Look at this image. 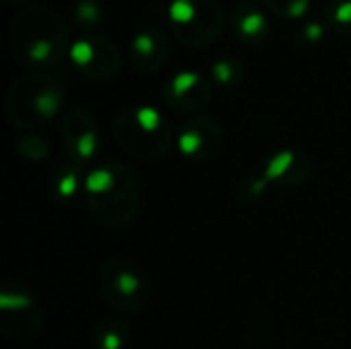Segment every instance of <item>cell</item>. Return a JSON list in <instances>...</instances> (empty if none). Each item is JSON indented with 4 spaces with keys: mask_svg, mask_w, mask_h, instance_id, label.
I'll list each match as a JSON object with an SVG mask.
<instances>
[{
    "mask_svg": "<svg viewBox=\"0 0 351 349\" xmlns=\"http://www.w3.org/2000/svg\"><path fill=\"white\" fill-rule=\"evenodd\" d=\"M82 200L101 224L121 228L140 214L142 181L123 163H103L86 173Z\"/></svg>",
    "mask_w": 351,
    "mask_h": 349,
    "instance_id": "6da1fadb",
    "label": "cell"
},
{
    "mask_svg": "<svg viewBox=\"0 0 351 349\" xmlns=\"http://www.w3.org/2000/svg\"><path fill=\"white\" fill-rule=\"evenodd\" d=\"M119 146L138 160H158L171 150V134L154 107H136L115 123Z\"/></svg>",
    "mask_w": 351,
    "mask_h": 349,
    "instance_id": "7a4b0ae2",
    "label": "cell"
},
{
    "mask_svg": "<svg viewBox=\"0 0 351 349\" xmlns=\"http://www.w3.org/2000/svg\"><path fill=\"white\" fill-rule=\"evenodd\" d=\"M99 292L117 313L138 315L152 298L148 276L128 259H107L99 267Z\"/></svg>",
    "mask_w": 351,
    "mask_h": 349,
    "instance_id": "3957f363",
    "label": "cell"
},
{
    "mask_svg": "<svg viewBox=\"0 0 351 349\" xmlns=\"http://www.w3.org/2000/svg\"><path fill=\"white\" fill-rule=\"evenodd\" d=\"M0 329L4 335L27 341L41 333L43 311L35 296L19 282H4L0 290Z\"/></svg>",
    "mask_w": 351,
    "mask_h": 349,
    "instance_id": "277c9868",
    "label": "cell"
},
{
    "mask_svg": "<svg viewBox=\"0 0 351 349\" xmlns=\"http://www.w3.org/2000/svg\"><path fill=\"white\" fill-rule=\"evenodd\" d=\"M64 144L68 160L76 167H88L99 150V130L93 119L82 113H72L64 121Z\"/></svg>",
    "mask_w": 351,
    "mask_h": 349,
    "instance_id": "5b68a950",
    "label": "cell"
},
{
    "mask_svg": "<svg viewBox=\"0 0 351 349\" xmlns=\"http://www.w3.org/2000/svg\"><path fill=\"white\" fill-rule=\"evenodd\" d=\"M177 146L181 154L189 158L191 163H206L218 154L222 146V132L218 130L216 123L208 119L189 121L179 132Z\"/></svg>",
    "mask_w": 351,
    "mask_h": 349,
    "instance_id": "8992f818",
    "label": "cell"
},
{
    "mask_svg": "<svg viewBox=\"0 0 351 349\" xmlns=\"http://www.w3.org/2000/svg\"><path fill=\"white\" fill-rule=\"evenodd\" d=\"M311 173H313V163L306 154L296 150H282L267 160L261 179L265 187L269 183L282 187H294V185H302L311 177Z\"/></svg>",
    "mask_w": 351,
    "mask_h": 349,
    "instance_id": "52a82bcc",
    "label": "cell"
},
{
    "mask_svg": "<svg viewBox=\"0 0 351 349\" xmlns=\"http://www.w3.org/2000/svg\"><path fill=\"white\" fill-rule=\"evenodd\" d=\"M84 177L86 175H82V169L76 167L74 163H70V160L62 163L53 171V177L49 183V191H51L53 200L56 202H72L78 193L84 191Z\"/></svg>",
    "mask_w": 351,
    "mask_h": 349,
    "instance_id": "ba28073f",
    "label": "cell"
},
{
    "mask_svg": "<svg viewBox=\"0 0 351 349\" xmlns=\"http://www.w3.org/2000/svg\"><path fill=\"white\" fill-rule=\"evenodd\" d=\"M90 341L97 349H123L130 341V325L121 317H105L93 327Z\"/></svg>",
    "mask_w": 351,
    "mask_h": 349,
    "instance_id": "9c48e42d",
    "label": "cell"
},
{
    "mask_svg": "<svg viewBox=\"0 0 351 349\" xmlns=\"http://www.w3.org/2000/svg\"><path fill=\"white\" fill-rule=\"evenodd\" d=\"M197 84H199V76L195 72H179L171 80V95L175 99H185L193 88H197Z\"/></svg>",
    "mask_w": 351,
    "mask_h": 349,
    "instance_id": "30bf717a",
    "label": "cell"
},
{
    "mask_svg": "<svg viewBox=\"0 0 351 349\" xmlns=\"http://www.w3.org/2000/svg\"><path fill=\"white\" fill-rule=\"evenodd\" d=\"M195 14V8L189 0H173V4L169 6V16L175 23H189Z\"/></svg>",
    "mask_w": 351,
    "mask_h": 349,
    "instance_id": "8fae6325",
    "label": "cell"
},
{
    "mask_svg": "<svg viewBox=\"0 0 351 349\" xmlns=\"http://www.w3.org/2000/svg\"><path fill=\"white\" fill-rule=\"evenodd\" d=\"M70 58L76 66H86L93 62L95 58V47L88 43V41H76L72 47H70Z\"/></svg>",
    "mask_w": 351,
    "mask_h": 349,
    "instance_id": "7c38bea8",
    "label": "cell"
},
{
    "mask_svg": "<svg viewBox=\"0 0 351 349\" xmlns=\"http://www.w3.org/2000/svg\"><path fill=\"white\" fill-rule=\"evenodd\" d=\"M265 27V19L259 12H251L241 21V31L245 35H257Z\"/></svg>",
    "mask_w": 351,
    "mask_h": 349,
    "instance_id": "4fadbf2b",
    "label": "cell"
},
{
    "mask_svg": "<svg viewBox=\"0 0 351 349\" xmlns=\"http://www.w3.org/2000/svg\"><path fill=\"white\" fill-rule=\"evenodd\" d=\"M51 53V43L47 39H35L29 47V58L33 62H45Z\"/></svg>",
    "mask_w": 351,
    "mask_h": 349,
    "instance_id": "5bb4252c",
    "label": "cell"
},
{
    "mask_svg": "<svg viewBox=\"0 0 351 349\" xmlns=\"http://www.w3.org/2000/svg\"><path fill=\"white\" fill-rule=\"evenodd\" d=\"M132 45H134V49H136L140 56H150V53L154 51V39H152V35H148V33L136 35Z\"/></svg>",
    "mask_w": 351,
    "mask_h": 349,
    "instance_id": "9a60e30c",
    "label": "cell"
},
{
    "mask_svg": "<svg viewBox=\"0 0 351 349\" xmlns=\"http://www.w3.org/2000/svg\"><path fill=\"white\" fill-rule=\"evenodd\" d=\"M212 74H214V78L220 84H228L230 78H232V66H230V62H218V64H214Z\"/></svg>",
    "mask_w": 351,
    "mask_h": 349,
    "instance_id": "2e32d148",
    "label": "cell"
},
{
    "mask_svg": "<svg viewBox=\"0 0 351 349\" xmlns=\"http://www.w3.org/2000/svg\"><path fill=\"white\" fill-rule=\"evenodd\" d=\"M78 16L84 19V21H95L99 16V6L90 0H82L78 4Z\"/></svg>",
    "mask_w": 351,
    "mask_h": 349,
    "instance_id": "e0dca14e",
    "label": "cell"
},
{
    "mask_svg": "<svg viewBox=\"0 0 351 349\" xmlns=\"http://www.w3.org/2000/svg\"><path fill=\"white\" fill-rule=\"evenodd\" d=\"M308 4H311V0H292L288 6V14L290 16H302L308 10Z\"/></svg>",
    "mask_w": 351,
    "mask_h": 349,
    "instance_id": "ac0fdd59",
    "label": "cell"
},
{
    "mask_svg": "<svg viewBox=\"0 0 351 349\" xmlns=\"http://www.w3.org/2000/svg\"><path fill=\"white\" fill-rule=\"evenodd\" d=\"M335 19H337L339 23H350L351 21V0H346V2H341V4L337 6V10H335Z\"/></svg>",
    "mask_w": 351,
    "mask_h": 349,
    "instance_id": "d6986e66",
    "label": "cell"
},
{
    "mask_svg": "<svg viewBox=\"0 0 351 349\" xmlns=\"http://www.w3.org/2000/svg\"><path fill=\"white\" fill-rule=\"evenodd\" d=\"M304 33H306V37H308V39L317 41V39L323 35V27H321L319 23H313V25H308V27H306V31H304Z\"/></svg>",
    "mask_w": 351,
    "mask_h": 349,
    "instance_id": "ffe728a7",
    "label": "cell"
}]
</instances>
